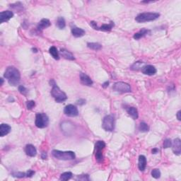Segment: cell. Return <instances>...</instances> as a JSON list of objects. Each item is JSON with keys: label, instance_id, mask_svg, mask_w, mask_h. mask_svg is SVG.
<instances>
[{"label": "cell", "instance_id": "cell-1", "mask_svg": "<svg viewBox=\"0 0 181 181\" xmlns=\"http://www.w3.org/2000/svg\"><path fill=\"white\" fill-rule=\"evenodd\" d=\"M4 77L12 86H16L19 83L21 79L19 71L14 67H9L4 72Z\"/></svg>", "mask_w": 181, "mask_h": 181}, {"label": "cell", "instance_id": "cell-2", "mask_svg": "<svg viewBox=\"0 0 181 181\" xmlns=\"http://www.w3.org/2000/svg\"><path fill=\"white\" fill-rule=\"evenodd\" d=\"M52 156L57 159L62 160V161H69L75 158L76 156L74 152L68 151V152H62L59 150H53L52 152Z\"/></svg>", "mask_w": 181, "mask_h": 181}, {"label": "cell", "instance_id": "cell-3", "mask_svg": "<svg viewBox=\"0 0 181 181\" xmlns=\"http://www.w3.org/2000/svg\"><path fill=\"white\" fill-rule=\"evenodd\" d=\"M160 16V14L156 12H146V13L139 14L135 18L136 21L138 23H144V22L153 21Z\"/></svg>", "mask_w": 181, "mask_h": 181}, {"label": "cell", "instance_id": "cell-4", "mask_svg": "<svg viewBox=\"0 0 181 181\" xmlns=\"http://www.w3.org/2000/svg\"><path fill=\"white\" fill-rule=\"evenodd\" d=\"M51 94L52 97L55 98V100L58 103L64 102V101L67 99V96L66 93L60 89L59 86L56 85V84L52 86Z\"/></svg>", "mask_w": 181, "mask_h": 181}, {"label": "cell", "instance_id": "cell-5", "mask_svg": "<svg viewBox=\"0 0 181 181\" xmlns=\"http://www.w3.org/2000/svg\"><path fill=\"white\" fill-rule=\"evenodd\" d=\"M106 147L104 141H98L95 144V157L98 163H102L104 161V155L102 150Z\"/></svg>", "mask_w": 181, "mask_h": 181}, {"label": "cell", "instance_id": "cell-6", "mask_svg": "<svg viewBox=\"0 0 181 181\" xmlns=\"http://www.w3.org/2000/svg\"><path fill=\"white\" fill-rule=\"evenodd\" d=\"M102 128L108 132H112L115 129V118L112 115H106L103 120Z\"/></svg>", "mask_w": 181, "mask_h": 181}, {"label": "cell", "instance_id": "cell-7", "mask_svg": "<svg viewBox=\"0 0 181 181\" xmlns=\"http://www.w3.org/2000/svg\"><path fill=\"white\" fill-rule=\"evenodd\" d=\"M36 127L38 128H45L49 125V118L45 113H37L35 121Z\"/></svg>", "mask_w": 181, "mask_h": 181}, {"label": "cell", "instance_id": "cell-8", "mask_svg": "<svg viewBox=\"0 0 181 181\" xmlns=\"http://www.w3.org/2000/svg\"><path fill=\"white\" fill-rule=\"evenodd\" d=\"M112 89L120 93H129V92H131V86L130 84L125 83V82H119L114 84L112 86Z\"/></svg>", "mask_w": 181, "mask_h": 181}, {"label": "cell", "instance_id": "cell-9", "mask_svg": "<svg viewBox=\"0 0 181 181\" xmlns=\"http://www.w3.org/2000/svg\"><path fill=\"white\" fill-rule=\"evenodd\" d=\"M64 112L66 115L69 117H75L79 115V111L77 108L74 105H68L64 108Z\"/></svg>", "mask_w": 181, "mask_h": 181}, {"label": "cell", "instance_id": "cell-10", "mask_svg": "<svg viewBox=\"0 0 181 181\" xmlns=\"http://www.w3.org/2000/svg\"><path fill=\"white\" fill-rule=\"evenodd\" d=\"M173 152L176 155L179 156L181 153V141L179 138H176L172 143Z\"/></svg>", "mask_w": 181, "mask_h": 181}, {"label": "cell", "instance_id": "cell-11", "mask_svg": "<svg viewBox=\"0 0 181 181\" xmlns=\"http://www.w3.org/2000/svg\"><path fill=\"white\" fill-rule=\"evenodd\" d=\"M156 69L154 66H152V65H145L142 68V72L144 74L149 76H152L154 75L156 73Z\"/></svg>", "mask_w": 181, "mask_h": 181}, {"label": "cell", "instance_id": "cell-12", "mask_svg": "<svg viewBox=\"0 0 181 181\" xmlns=\"http://www.w3.org/2000/svg\"><path fill=\"white\" fill-rule=\"evenodd\" d=\"M14 16V13L12 11H4L0 14V22L4 23L7 21Z\"/></svg>", "mask_w": 181, "mask_h": 181}, {"label": "cell", "instance_id": "cell-13", "mask_svg": "<svg viewBox=\"0 0 181 181\" xmlns=\"http://www.w3.org/2000/svg\"><path fill=\"white\" fill-rule=\"evenodd\" d=\"M80 79H81V82H82V84L85 86H91L93 84V81L90 78L88 77V75H86L84 73H82L80 74Z\"/></svg>", "mask_w": 181, "mask_h": 181}, {"label": "cell", "instance_id": "cell-14", "mask_svg": "<svg viewBox=\"0 0 181 181\" xmlns=\"http://www.w3.org/2000/svg\"><path fill=\"white\" fill-rule=\"evenodd\" d=\"M25 152H26V154L31 157L36 156L37 154V150H36V147L32 144H28L26 145V149H25Z\"/></svg>", "mask_w": 181, "mask_h": 181}, {"label": "cell", "instance_id": "cell-15", "mask_svg": "<svg viewBox=\"0 0 181 181\" xmlns=\"http://www.w3.org/2000/svg\"><path fill=\"white\" fill-rule=\"evenodd\" d=\"M147 166V158L144 156L140 155L139 156V161H138V167L139 171H144Z\"/></svg>", "mask_w": 181, "mask_h": 181}, {"label": "cell", "instance_id": "cell-16", "mask_svg": "<svg viewBox=\"0 0 181 181\" xmlns=\"http://www.w3.org/2000/svg\"><path fill=\"white\" fill-rule=\"evenodd\" d=\"M71 33L73 36L76 38H80L85 35V31L82 28H78V27H74L71 28Z\"/></svg>", "mask_w": 181, "mask_h": 181}, {"label": "cell", "instance_id": "cell-17", "mask_svg": "<svg viewBox=\"0 0 181 181\" xmlns=\"http://www.w3.org/2000/svg\"><path fill=\"white\" fill-rule=\"evenodd\" d=\"M12 128L7 124H1L0 126V136H4L11 132Z\"/></svg>", "mask_w": 181, "mask_h": 181}, {"label": "cell", "instance_id": "cell-18", "mask_svg": "<svg viewBox=\"0 0 181 181\" xmlns=\"http://www.w3.org/2000/svg\"><path fill=\"white\" fill-rule=\"evenodd\" d=\"M50 25H51V23H50V21L47 19H43L39 22L37 28L39 31H42V30L45 29V28H48L49 26H50Z\"/></svg>", "mask_w": 181, "mask_h": 181}, {"label": "cell", "instance_id": "cell-19", "mask_svg": "<svg viewBox=\"0 0 181 181\" xmlns=\"http://www.w3.org/2000/svg\"><path fill=\"white\" fill-rule=\"evenodd\" d=\"M126 110L128 113L132 117L134 120H136L139 117V114H138L137 109L134 107H132V106H129V107L126 108Z\"/></svg>", "mask_w": 181, "mask_h": 181}, {"label": "cell", "instance_id": "cell-20", "mask_svg": "<svg viewBox=\"0 0 181 181\" xmlns=\"http://www.w3.org/2000/svg\"><path fill=\"white\" fill-rule=\"evenodd\" d=\"M149 33H150V31H149V30L146 29V28H142V29L140 30L139 32L136 33L134 35V36H133V38L135 40H139L142 38L143 37H144V36H146L147 35L149 34Z\"/></svg>", "mask_w": 181, "mask_h": 181}, {"label": "cell", "instance_id": "cell-21", "mask_svg": "<svg viewBox=\"0 0 181 181\" xmlns=\"http://www.w3.org/2000/svg\"><path fill=\"white\" fill-rule=\"evenodd\" d=\"M60 54L63 58L69 60H74V57L72 55V53L69 51H68L66 49H61L60 50Z\"/></svg>", "mask_w": 181, "mask_h": 181}, {"label": "cell", "instance_id": "cell-22", "mask_svg": "<svg viewBox=\"0 0 181 181\" xmlns=\"http://www.w3.org/2000/svg\"><path fill=\"white\" fill-rule=\"evenodd\" d=\"M115 24L112 21H111L108 24H103L101 27H98V30L102 31H110L113 28Z\"/></svg>", "mask_w": 181, "mask_h": 181}, {"label": "cell", "instance_id": "cell-23", "mask_svg": "<svg viewBox=\"0 0 181 181\" xmlns=\"http://www.w3.org/2000/svg\"><path fill=\"white\" fill-rule=\"evenodd\" d=\"M49 52H50V54L52 55V57L55 59V60H60V55H59L58 50L55 46H52L50 48V50H49Z\"/></svg>", "mask_w": 181, "mask_h": 181}, {"label": "cell", "instance_id": "cell-24", "mask_svg": "<svg viewBox=\"0 0 181 181\" xmlns=\"http://www.w3.org/2000/svg\"><path fill=\"white\" fill-rule=\"evenodd\" d=\"M87 46L90 49H92L93 50H100L102 48V45L101 44L98 43H88L87 44Z\"/></svg>", "mask_w": 181, "mask_h": 181}, {"label": "cell", "instance_id": "cell-25", "mask_svg": "<svg viewBox=\"0 0 181 181\" xmlns=\"http://www.w3.org/2000/svg\"><path fill=\"white\" fill-rule=\"evenodd\" d=\"M57 26L60 29H64L66 26V23L65 20L63 17H59L58 21H57Z\"/></svg>", "mask_w": 181, "mask_h": 181}, {"label": "cell", "instance_id": "cell-26", "mask_svg": "<svg viewBox=\"0 0 181 181\" xmlns=\"http://www.w3.org/2000/svg\"><path fill=\"white\" fill-rule=\"evenodd\" d=\"M71 177H72V173L71 172H65L61 175V176L60 178V180L67 181L71 179Z\"/></svg>", "mask_w": 181, "mask_h": 181}, {"label": "cell", "instance_id": "cell-27", "mask_svg": "<svg viewBox=\"0 0 181 181\" xmlns=\"http://www.w3.org/2000/svg\"><path fill=\"white\" fill-rule=\"evenodd\" d=\"M139 130L141 132H148L149 130V127L147 123H141L140 125H139Z\"/></svg>", "mask_w": 181, "mask_h": 181}, {"label": "cell", "instance_id": "cell-28", "mask_svg": "<svg viewBox=\"0 0 181 181\" xmlns=\"http://www.w3.org/2000/svg\"><path fill=\"white\" fill-rule=\"evenodd\" d=\"M152 176L154 178L158 179L161 177V172L158 169H154L152 171Z\"/></svg>", "mask_w": 181, "mask_h": 181}, {"label": "cell", "instance_id": "cell-29", "mask_svg": "<svg viewBox=\"0 0 181 181\" xmlns=\"http://www.w3.org/2000/svg\"><path fill=\"white\" fill-rule=\"evenodd\" d=\"M142 64H143V62H136L134 63V64L131 67V69H133V70H138L139 68L143 67L142 66Z\"/></svg>", "mask_w": 181, "mask_h": 181}, {"label": "cell", "instance_id": "cell-30", "mask_svg": "<svg viewBox=\"0 0 181 181\" xmlns=\"http://www.w3.org/2000/svg\"><path fill=\"white\" fill-rule=\"evenodd\" d=\"M36 106L34 101H28L26 102V106L28 110H32L33 108Z\"/></svg>", "mask_w": 181, "mask_h": 181}, {"label": "cell", "instance_id": "cell-31", "mask_svg": "<svg viewBox=\"0 0 181 181\" xmlns=\"http://www.w3.org/2000/svg\"><path fill=\"white\" fill-rule=\"evenodd\" d=\"M172 146V142L170 139H166V140H164V142H163V148L164 149H167L169 148Z\"/></svg>", "mask_w": 181, "mask_h": 181}, {"label": "cell", "instance_id": "cell-32", "mask_svg": "<svg viewBox=\"0 0 181 181\" xmlns=\"http://www.w3.org/2000/svg\"><path fill=\"white\" fill-rule=\"evenodd\" d=\"M19 92L21 94H23V96H26L27 93H28V90H27V88H26V87H24L23 86H20L19 87Z\"/></svg>", "mask_w": 181, "mask_h": 181}, {"label": "cell", "instance_id": "cell-33", "mask_svg": "<svg viewBox=\"0 0 181 181\" xmlns=\"http://www.w3.org/2000/svg\"><path fill=\"white\" fill-rule=\"evenodd\" d=\"M13 175H14V176H15V177L20 178H23L26 176V173H22V172L14 173Z\"/></svg>", "mask_w": 181, "mask_h": 181}, {"label": "cell", "instance_id": "cell-34", "mask_svg": "<svg viewBox=\"0 0 181 181\" xmlns=\"http://www.w3.org/2000/svg\"><path fill=\"white\" fill-rule=\"evenodd\" d=\"M34 174H35L34 171H32V170H28V171H27V173H26V177L31 178V177H32V176Z\"/></svg>", "mask_w": 181, "mask_h": 181}, {"label": "cell", "instance_id": "cell-35", "mask_svg": "<svg viewBox=\"0 0 181 181\" xmlns=\"http://www.w3.org/2000/svg\"><path fill=\"white\" fill-rule=\"evenodd\" d=\"M83 178H79V180H88L89 178H88V175H82Z\"/></svg>", "mask_w": 181, "mask_h": 181}, {"label": "cell", "instance_id": "cell-36", "mask_svg": "<svg viewBox=\"0 0 181 181\" xmlns=\"http://www.w3.org/2000/svg\"><path fill=\"white\" fill-rule=\"evenodd\" d=\"M77 104L78 105H80V106L85 104H86V100H84V99H79V100H78Z\"/></svg>", "mask_w": 181, "mask_h": 181}, {"label": "cell", "instance_id": "cell-37", "mask_svg": "<svg viewBox=\"0 0 181 181\" xmlns=\"http://www.w3.org/2000/svg\"><path fill=\"white\" fill-rule=\"evenodd\" d=\"M180 114H181V111L180 110H179L178 112V113H177V115H176V116H177V118H178V120H179V121H180L181 120V117H180Z\"/></svg>", "mask_w": 181, "mask_h": 181}, {"label": "cell", "instance_id": "cell-38", "mask_svg": "<svg viewBox=\"0 0 181 181\" xmlns=\"http://www.w3.org/2000/svg\"><path fill=\"white\" fill-rule=\"evenodd\" d=\"M42 158L43 159H46V158H47V154L45 153V152H43V153L42 154Z\"/></svg>", "mask_w": 181, "mask_h": 181}, {"label": "cell", "instance_id": "cell-39", "mask_svg": "<svg viewBox=\"0 0 181 181\" xmlns=\"http://www.w3.org/2000/svg\"><path fill=\"white\" fill-rule=\"evenodd\" d=\"M108 84H109L108 82H106L104 84H103L102 86H103V87H104V88H106V87L108 86Z\"/></svg>", "mask_w": 181, "mask_h": 181}, {"label": "cell", "instance_id": "cell-40", "mask_svg": "<svg viewBox=\"0 0 181 181\" xmlns=\"http://www.w3.org/2000/svg\"><path fill=\"white\" fill-rule=\"evenodd\" d=\"M158 152V150L157 149H152V154H156Z\"/></svg>", "mask_w": 181, "mask_h": 181}, {"label": "cell", "instance_id": "cell-41", "mask_svg": "<svg viewBox=\"0 0 181 181\" xmlns=\"http://www.w3.org/2000/svg\"><path fill=\"white\" fill-rule=\"evenodd\" d=\"M32 50H33V52H37V50H36V48H35V49H34V48H33V49H32Z\"/></svg>", "mask_w": 181, "mask_h": 181}, {"label": "cell", "instance_id": "cell-42", "mask_svg": "<svg viewBox=\"0 0 181 181\" xmlns=\"http://www.w3.org/2000/svg\"><path fill=\"white\" fill-rule=\"evenodd\" d=\"M1 85H2V84H3V82H4V81H3V79H1Z\"/></svg>", "mask_w": 181, "mask_h": 181}]
</instances>
